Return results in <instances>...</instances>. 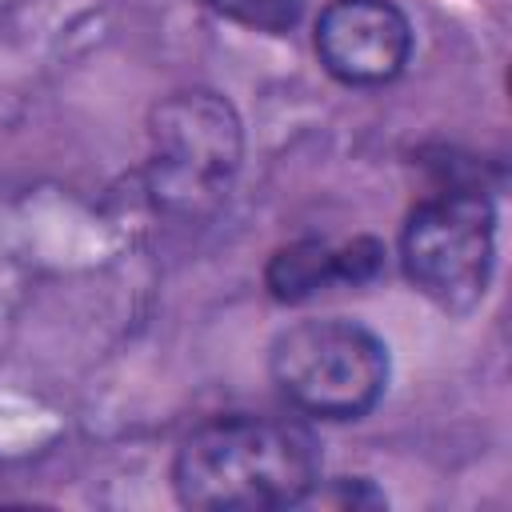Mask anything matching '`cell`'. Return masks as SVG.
<instances>
[{
    "label": "cell",
    "instance_id": "6da1fadb",
    "mask_svg": "<svg viewBox=\"0 0 512 512\" xmlns=\"http://www.w3.org/2000/svg\"><path fill=\"white\" fill-rule=\"evenodd\" d=\"M320 472L312 432L280 416H224L196 428L172 464L176 496L208 512H268L300 504Z\"/></svg>",
    "mask_w": 512,
    "mask_h": 512
},
{
    "label": "cell",
    "instance_id": "7a4b0ae2",
    "mask_svg": "<svg viewBox=\"0 0 512 512\" xmlns=\"http://www.w3.org/2000/svg\"><path fill=\"white\" fill-rule=\"evenodd\" d=\"M240 168V120L216 92H176L152 112L148 192L172 216H208Z\"/></svg>",
    "mask_w": 512,
    "mask_h": 512
},
{
    "label": "cell",
    "instance_id": "3957f363",
    "mask_svg": "<svg viewBox=\"0 0 512 512\" xmlns=\"http://www.w3.org/2000/svg\"><path fill=\"white\" fill-rule=\"evenodd\" d=\"M272 380L308 416L356 420L388 384V348L352 320H300L272 344Z\"/></svg>",
    "mask_w": 512,
    "mask_h": 512
},
{
    "label": "cell",
    "instance_id": "277c9868",
    "mask_svg": "<svg viewBox=\"0 0 512 512\" xmlns=\"http://www.w3.org/2000/svg\"><path fill=\"white\" fill-rule=\"evenodd\" d=\"M496 212L480 192H440L424 200L404 224L408 280L448 312H468L492 272Z\"/></svg>",
    "mask_w": 512,
    "mask_h": 512
},
{
    "label": "cell",
    "instance_id": "5b68a950",
    "mask_svg": "<svg viewBox=\"0 0 512 512\" xmlns=\"http://www.w3.org/2000/svg\"><path fill=\"white\" fill-rule=\"evenodd\" d=\"M412 52L408 16L388 0H332L316 20V56L344 84H384Z\"/></svg>",
    "mask_w": 512,
    "mask_h": 512
},
{
    "label": "cell",
    "instance_id": "8992f818",
    "mask_svg": "<svg viewBox=\"0 0 512 512\" xmlns=\"http://www.w3.org/2000/svg\"><path fill=\"white\" fill-rule=\"evenodd\" d=\"M356 252H360V244H352L344 252H332L316 240L312 244H292L272 260L268 284L280 300H296V296H308L312 288H320L328 276H352L356 280V276H364L356 268V260H360Z\"/></svg>",
    "mask_w": 512,
    "mask_h": 512
},
{
    "label": "cell",
    "instance_id": "52a82bcc",
    "mask_svg": "<svg viewBox=\"0 0 512 512\" xmlns=\"http://www.w3.org/2000/svg\"><path fill=\"white\" fill-rule=\"evenodd\" d=\"M220 16L256 28V32H284L300 16V0H208Z\"/></svg>",
    "mask_w": 512,
    "mask_h": 512
}]
</instances>
